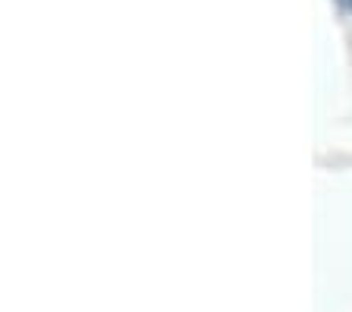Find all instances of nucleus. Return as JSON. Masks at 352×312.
<instances>
[{"label":"nucleus","instance_id":"f257e3e1","mask_svg":"<svg viewBox=\"0 0 352 312\" xmlns=\"http://www.w3.org/2000/svg\"><path fill=\"white\" fill-rule=\"evenodd\" d=\"M349 7H352V0H349Z\"/></svg>","mask_w":352,"mask_h":312}]
</instances>
